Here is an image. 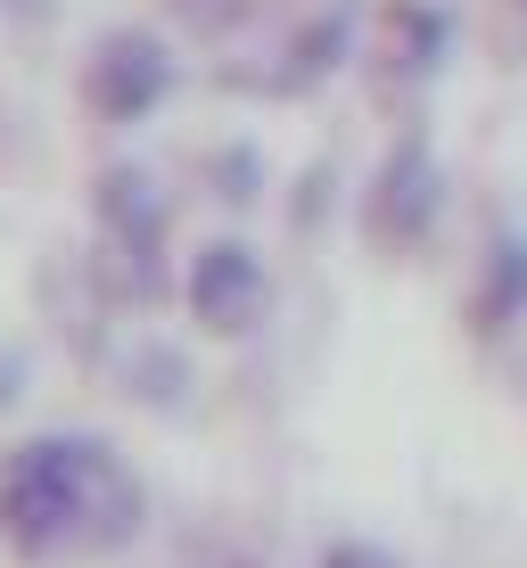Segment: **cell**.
<instances>
[{
  "mask_svg": "<svg viewBox=\"0 0 527 568\" xmlns=\"http://www.w3.org/2000/svg\"><path fill=\"white\" fill-rule=\"evenodd\" d=\"M264 297H272V281H264V264L247 256V247H206L199 264H190V313H199L206 329H256L264 322Z\"/></svg>",
  "mask_w": 527,
  "mask_h": 568,
  "instance_id": "2",
  "label": "cell"
},
{
  "mask_svg": "<svg viewBox=\"0 0 527 568\" xmlns=\"http://www.w3.org/2000/svg\"><path fill=\"white\" fill-rule=\"evenodd\" d=\"M231 9H240V0H182V17H190V26H223Z\"/></svg>",
  "mask_w": 527,
  "mask_h": 568,
  "instance_id": "6",
  "label": "cell"
},
{
  "mask_svg": "<svg viewBox=\"0 0 527 568\" xmlns=\"http://www.w3.org/2000/svg\"><path fill=\"white\" fill-rule=\"evenodd\" d=\"M141 527L132 469L91 437H33L0 462V536L33 560L108 552Z\"/></svg>",
  "mask_w": 527,
  "mask_h": 568,
  "instance_id": "1",
  "label": "cell"
},
{
  "mask_svg": "<svg viewBox=\"0 0 527 568\" xmlns=\"http://www.w3.org/2000/svg\"><path fill=\"white\" fill-rule=\"evenodd\" d=\"M158 91H165V50L149 33H108L100 58H91V108L132 124L141 108H158Z\"/></svg>",
  "mask_w": 527,
  "mask_h": 568,
  "instance_id": "3",
  "label": "cell"
},
{
  "mask_svg": "<svg viewBox=\"0 0 527 568\" xmlns=\"http://www.w3.org/2000/svg\"><path fill=\"white\" fill-rule=\"evenodd\" d=\"M428 214H437V165H428V149H396L379 165V190H371V231L387 247H413Z\"/></svg>",
  "mask_w": 527,
  "mask_h": 568,
  "instance_id": "4",
  "label": "cell"
},
{
  "mask_svg": "<svg viewBox=\"0 0 527 568\" xmlns=\"http://www.w3.org/2000/svg\"><path fill=\"white\" fill-rule=\"evenodd\" d=\"M330 568H387V560H379V552H338Z\"/></svg>",
  "mask_w": 527,
  "mask_h": 568,
  "instance_id": "7",
  "label": "cell"
},
{
  "mask_svg": "<svg viewBox=\"0 0 527 568\" xmlns=\"http://www.w3.org/2000/svg\"><path fill=\"white\" fill-rule=\"evenodd\" d=\"M100 214H108V231L132 247V256H149V247L165 240V206H158V190H149L141 173H108L100 182Z\"/></svg>",
  "mask_w": 527,
  "mask_h": 568,
  "instance_id": "5",
  "label": "cell"
}]
</instances>
